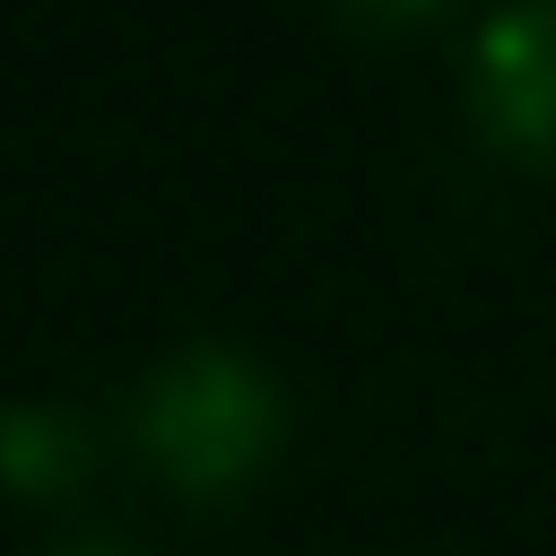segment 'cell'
<instances>
[{"instance_id":"obj_1","label":"cell","mask_w":556,"mask_h":556,"mask_svg":"<svg viewBox=\"0 0 556 556\" xmlns=\"http://www.w3.org/2000/svg\"><path fill=\"white\" fill-rule=\"evenodd\" d=\"M130 426L148 443V460L182 486H226L235 469L261 460L269 426H278V391L269 374L243 356V348H217V339H191V348H165L148 374H139V400H130Z\"/></svg>"},{"instance_id":"obj_2","label":"cell","mask_w":556,"mask_h":556,"mask_svg":"<svg viewBox=\"0 0 556 556\" xmlns=\"http://www.w3.org/2000/svg\"><path fill=\"white\" fill-rule=\"evenodd\" d=\"M469 113L513 139H556V0H495L469 35Z\"/></svg>"},{"instance_id":"obj_3","label":"cell","mask_w":556,"mask_h":556,"mask_svg":"<svg viewBox=\"0 0 556 556\" xmlns=\"http://www.w3.org/2000/svg\"><path fill=\"white\" fill-rule=\"evenodd\" d=\"M0 452H9V478H17L26 495H43V486H61L70 460H78V417L52 408V400H9Z\"/></svg>"},{"instance_id":"obj_4","label":"cell","mask_w":556,"mask_h":556,"mask_svg":"<svg viewBox=\"0 0 556 556\" xmlns=\"http://www.w3.org/2000/svg\"><path fill=\"white\" fill-rule=\"evenodd\" d=\"M43 556H139L130 539H113V530H78V539H52Z\"/></svg>"},{"instance_id":"obj_5","label":"cell","mask_w":556,"mask_h":556,"mask_svg":"<svg viewBox=\"0 0 556 556\" xmlns=\"http://www.w3.org/2000/svg\"><path fill=\"white\" fill-rule=\"evenodd\" d=\"M365 9H417V0H365Z\"/></svg>"}]
</instances>
